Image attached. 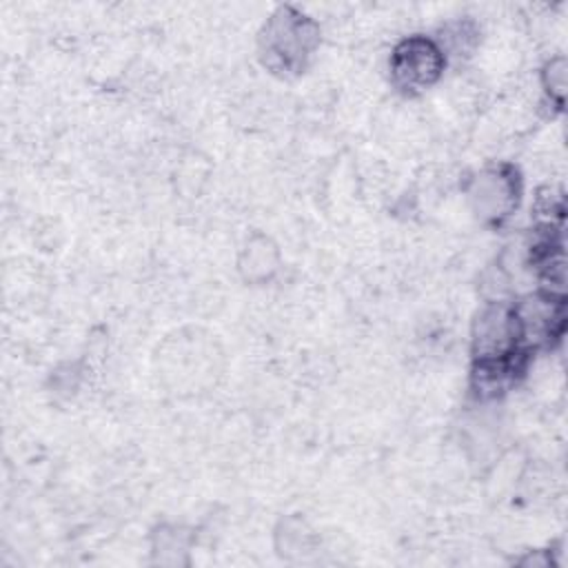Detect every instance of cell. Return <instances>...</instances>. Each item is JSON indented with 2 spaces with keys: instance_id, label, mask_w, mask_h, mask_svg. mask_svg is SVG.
Returning <instances> with one entry per match:
<instances>
[{
  "instance_id": "cell-2",
  "label": "cell",
  "mask_w": 568,
  "mask_h": 568,
  "mask_svg": "<svg viewBox=\"0 0 568 568\" xmlns=\"http://www.w3.org/2000/svg\"><path fill=\"white\" fill-rule=\"evenodd\" d=\"M446 64L444 49L422 36L399 42L390 58V75L399 91L419 93L433 87Z\"/></svg>"
},
{
  "instance_id": "cell-6",
  "label": "cell",
  "mask_w": 568,
  "mask_h": 568,
  "mask_svg": "<svg viewBox=\"0 0 568 568\" xmlns=\"http://www.w3.org/2000/svg\"><path fill=\"white\" fill-rule=\"evenodd\" d=\"M242 271L251 280H264L275 271V248L266 240H255L246 246Z\"/></svg>"
},
{
  "instance_id": "cell-3",
  "label": "cell",
  "mask_w": 568,
  "mask_h": 568,
  "mask_svg": "<svg viewBox=\"0 0 568 568\" xmlns=\"http://www.w3.org/2000/svg\"><path fill=\"white\" fill-rule=\"evenodd\" d=\"M519 335L513 306L495 302L486 306L473 324V353L477 362L501 359L517 353Z\"/></svg>"
},
{
  "instance_id": "cell-7",
  "label": "cell",
  "mask_w": 568,
  "mask_h": 568,
  "mask_svg": "<svg viewBox=\"0 0 568 568\" xmlns=\"http://www.w3.org/2000/svg\"><path fill=\"white\" fill-rule=\"evenodd\" d=\"M544 80H546V87H548V93L555 95L557 100L564 98V87H566V67H564V60H552L548 67H546V73H544Z\"/></svg>"
},
{
  "instance_id": "cell-5",
  "label": "cell",
  "mask_w": 568,
  "mask_h": 568,
  "mask_svg": "<svg viewBox=\"0 0 568 568\" xmlns=\"http://www.w3.org/2000/svg\"><path fill=\"white\" fill-rule=\"evenodd\" d=\"M517 180L506 166L486 169L477 175L470 189V197L477 215L486 220H499L517 204Z\"/></svg>"
},
{
  "instance_id": "cell-4",
  "label": "cell",
  "mask_w": 568,
  "mask_h": 568,
  "mask_svg": "<svg viewBox=\"0 0 568 568\" xmlns=\"http://www.w3.org/2000/svg\"><path fill=\"white\" fill-rule=\"evenodd\" d=\"M519 342L544 344L561 333L564 302L555 293H537L513 306Z\"/></svg>"
},
{
  "instance_id": "cell-1",
  "label": "cell",
  "mask_w": 568,
  "mask_h": 568,
  "mask_svg": "<svg viewBox=\"0 0 568 568\" xmlns=\"http://www.w3.org/2000/svg\"><path fill=\"white\" fill-rule=\"evenodd\" d=\"M317 42L315 24L295 13L293 9H280L264 29L262 51L271 69L288 73L300 71Z\"/></svg>"
}]
</instances>
